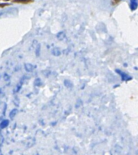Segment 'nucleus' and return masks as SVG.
I'll return each instance as SVG.
<instances>
[{
  "label": "nucleus",
  "mask_w": 138,
  "mask_h": 155,
  "mask_svg": "<svg viewBox=\"0 0 138 155\" xmlns=\"http://www.w3.org/2000/svg\"><path fill=\"white\" fill-rule=\"evenodd\" d=\"M116 71H117L118 73L120 74V76L122 77V80H123V81H128V80L132 79L130 76H128V74L124 73L123 71H120V70H116Z\"/></svg>",
  "instance_id": "obj_1"
},
{
  "label": "nucleus",
  "mask_w": 138,
  "mask_h": 155,
  "mask_svg": "<svg viewBox=\"0 0 138 155\" xmlns=\"http://www.w3.org/2000/svg\"><path fill=\"white\" fill-rule=\"evenodd\" d=\"M14 3H21V4H28L34 2V0H13Z\"/></svg>",
  "instance_id": "obj_2"
},
{
  "label": "nucleus",
  "mask_w": 138,
  "mask_h": 155,
  "mask_svg": "<svg viewBox=\"0 0 138 155\" xmlns=\"http://www.w3.org/2000/svg\"><path fill=\"white\" fill-rule=\"evenodd\" d=\"M8 120H4L2 124H1V127H5L6 126H8Z\"/></svg>",
  "instance_id": "obj_3"
},
{
  "label": "nucleus",
  "mask_w": 138,
  "mask_h": 155,
  "mask_svg": "<svg viewBox=\"0 0 138 155\" xmlns=\"http://www.w3.org/2000/svg\"><path fill=\"white\" fill-rule=\"evenodd\" d=\"M110 1H111V4H112L113 6L117 5L118 3L120 2V0H110Z\"/></svg>",
  "instance_id": "obj_4"
},
{
  "label": "nucleus",
  "mask_w": 138,
  "mask_h": 155,
  "mask_svg": "<svg viewBox=\"0 0 138 155\" xmlns=\"http://www.w3.org/2000/svg\"><path fill=\"white\" fill-rule=\"evenodd\" d=\"M1 1V0H0ZM2 1H13V0H2Z\"/></svg>",
  "instance_id": "obj_5"
}]
</instances>
